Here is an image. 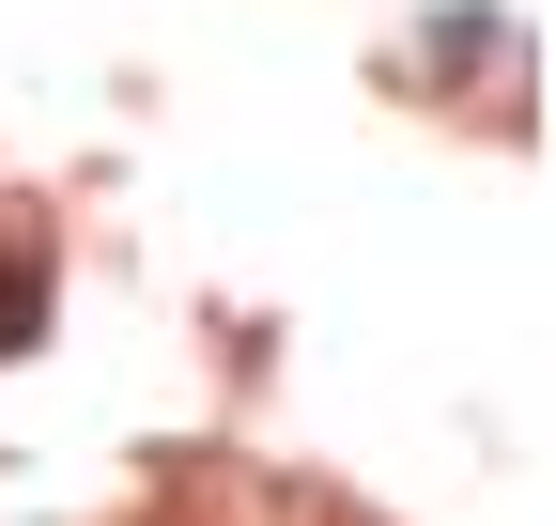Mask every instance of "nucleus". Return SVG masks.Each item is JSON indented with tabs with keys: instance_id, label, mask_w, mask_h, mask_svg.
<instances>
[{
	"instance_id": "f257e3e1",
	"label": "nucleus",
	"mask_w": 556,
	"mask_h": 526,
	"mask_svg": "<svg viewBox=\"0 0 556 526\" xmlns=\"http://www.w3.org/2000/svg\"><path fill=\"white\" fill-rule=\"evenodd\" d=\"M47 341V233H0V356Z\"/></svg>"
}]
</instances>
